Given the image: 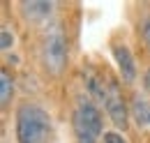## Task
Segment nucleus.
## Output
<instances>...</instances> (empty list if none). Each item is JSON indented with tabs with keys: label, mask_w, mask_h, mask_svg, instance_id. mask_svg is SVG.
<instances>
[{
	"label": "nucleus",
	"mask_w": 150,
	"mask_h": 143,
	"mask_svg": "<svg viewBox=\"0 0 150 143\" xmlns=\"http://www.w3.org/2000/svg\"><path fill=\"white\" fill-rule=\"evenodd\" d=\"M113 58H115V65H118V72H120L122 81L125 83H134V79H136V62L132 58V51L125 44H115L113 46Z\"/></svg>",
	"instance_id": "39448f33"
},
{
	"label": "nucleus",
	"mask_w": 150,
	"mask_h": 143,
	"mask_svg": "<svg viewBox=\"0 0 150 143\" xmlns=\"http://www.w3.org/2000/svg\"><path fill=\"white\" fill-rule=\"evenodd\" d=\"M141 33H143V39H146V44H148L150 49V14L143 18V25H141Z\"/></svg>",
	"instance_id": "f8f14e48"
},
{
	"label": "nucleus",
	"mask_w": 150,
	"mask_h": 143,
	"mask_svg": "<svg viewBox=\"0 0 150 143\" xmlns=\"http://www.w3.org/2000/svg\"><path fill=\"white\" fill-rule=\"evenodd\" d=\"M74 132H76V143H95V136L79 120H74Z\"/></svg>",
	"instance_id": "9d476101"
},
{
	"label": "nucleus",
	"mask_w": 150,
	"mask_h": 143,
	"mask_svg": "<svg viewBox=\"0 0 150 143\" xmlns=\"http://www.w3.org/2000/svg\"><path fill=\"white\" fill-rule=\"evenodd\" d=\"M42 55H44V65L53 74H60L65 69V65H67V42H65V35H62V30L58 25H53L46 33Z\"/></svg>",
	"instance_id": "f03ea898"
},
{
	"label": "nucleus",
	"mask_w": 150,
	"mask_h": 143,
	"mask_svg": "<svg viewBox=\"0 0 150 143\" xmlns=\"http://www.w3.org/2000/svg\"><path fill=\"white\" fill-rule=\"evenodd\" d=\"M86 86H88V92L93 95L97 102H102V104L106 102V88L97 81V76H95V74H88V76H86Z\"/></svg>",
	"instance_id": "6e6552de"
},
{
	"label": "nucleus",
	"mask_w": 150,
	"mask_h": 143,
	"mask_svg": "<svg viewBox=\"0 0 150 143\" xmlns=\"http://www.w3.org/2000/svg\"><path fill=\"white\" fill-rule=\"evenodd\" d=\"M12 90H14L12 76H9V72H7V69H2V74H0V102H2V106L9 102V97H12Z\"/></svg>",
	"instance_id": "1a4fd4ad"
},
{
	"label": "nucleus",
	"mask_w": 150,
	"mask_h": 143,
	"mask_svg": "<svg viewBox=\"0 0 150 143\" xmlns=\"http://www.w3.org/2000/svg\"><path fill=\"white\" fill-rule=\"evenodd\" d=\"M53 12V2H46V0H33V2H23V14L35 21V23H42L51 16Z\"/></svg>",
	"instance_id": "423d86ee"
},
{
	"label": "nucleus",
	"mask_w": 150,
	"mask_h": 143,
	"mask_svg": "<svg viewBox=\"0 0 150 143\" xmlns=\"http://www.w3.org/2000/svg\"><path fill=\"white\" fill-rule=\"evenodd\" d=\"M143 81H146V88H148V90H150V69H148V72H146V76H143Z\"/></svg>",
	"instance_id": "4468645a"
},
{
	"label": "nucleus",
	"mask_w": 150,
	"mask_h": 143,
	"mask_svg": "<svg viewBox=\"0 0 150 143\" xmlns=\"http://www.w3.org/2000/svg\"><path fill=\"white\" fill-rule=\"evenodd\" d=\"M104 106H106V113H109L111 122L118 129H125L127 127V106L122 102V95H120L115 81H111L109 88H106V102H104Z\"/></svg>",
	"instance_id": "7ed1b4c3"
},
{
	"label": "nucleus",
	"mask_w": 150,
	"mask_h": 143,
	"mask_svg": "<svg viewBox=\"0 0 150 143\" xmlns=\"http://www.w3.org/2000/svg\"><path fill=\"white\" fill-rule=\"evenodd\" d=\"M12 44H14V35H12V33H9L7 28H5V30L0 33V46H2L5 51H7V49H9Z\"/></svg>",
	"instance_id": "9b49d317"
},
{
	"label": "nucleus",
	"mask_w": 150,
	"mask_h": 143,
	"mask_svg": "<svg viewBox=\"0 0 150 143\" xmlns=\"http://www.w3.org/2000/svg\"><path fill=\"white\" fill-rule=\"evenodd\" d=\"M74 120H79L81 125L86 127L90 134H93L95 139L102 134V129H104V122H102V113H99V108L95 106L93 102L86 97H81V102H79V108H76L74 113Z\"/></svg>",
	"instance_id": "20e7f679"
},
{
	"label": "nucleus",
	"mask_w": 150,
	"mask_h": 143,
	"mask_svg": "<svg viewBox=\"0 0 150 143\" xmlns=\"http://www.w3.org/2000/svg\"><path fill=\"white\" fill-rule=\"evenodd\" d=\"M104 143H127L120 134H115V132H106L104 134Z\"/></svg>",
	"instance_id": "ddd939ff"
},
{
	"label": "nucleus",
	"mask_w": 150,
	"mask_h": 143,
	"mask_svg": "<svg viewBox=\"0 0 150 143\" xmlns=\"http://www.w3.org/2000/svg\"><path fill=\"white\" fill-rule=\"evenodd\" d=\"M132 113L136 118V125H148L150 122V106L146 102L143 95H134V102H132Z\"/></svg>",
	"instance_id": "0eeeda50"
},
{
	"label": "nucleus",
	"mask_w": 150,
	"mask_h": 143,
	"mask_svg": "<svg viewBox=\"0 0 150 143\" xmlns=\"http://www.w3.org/2000/svg\"><path fill=\"white\" fill-rule=\"evenodd\" d=\"M51 136V120L44 108L21 104L16 111V139L19 143H46Z\"/></svg>",
	"instance_id": "f257e3e1"
}]
</instances>
